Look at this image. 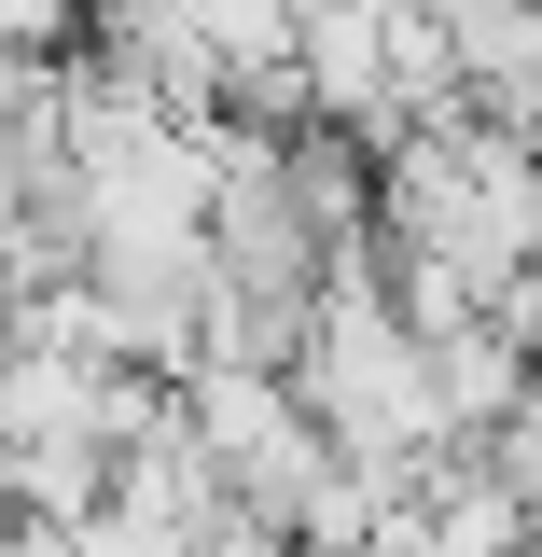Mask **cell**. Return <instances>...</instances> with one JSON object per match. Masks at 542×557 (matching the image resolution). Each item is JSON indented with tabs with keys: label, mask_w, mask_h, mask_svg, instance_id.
Returning a JSON list of instances; mask_svg holds the SVG:
<instances>
[{
	"label": "cell",
	"mask_w": 542,
	"mask_h": 557,
	"mask_svg": "<svg viewBox=\"0 0 542 557\" xmlns=\"http://www.w3.org/2000/svg\"><path fill=\"white\" fill-rule=\"evenodd\" d=\"M501 474H515V487H529V502H542V391H529V405H515V432H501Z\"/></svg>",
	"instance_id": "5b68a950"
},
{
	"label": "cell",
	"mask_w": 542,
	"mask_h": 557,
	"mask_svg": "<svg viewBox=\"0 0 542 557\" xmlns=\"http://www.w3.org/2000/svg\"><path fill=\"white\" fill-rule=\"evenodd\" d=\"M292 391L335 418V446L362 460V474L390 487H431L445 460H459V405H445V348H431V321L404 307V278H390V251H362V265L306 307V348H292Z\"/></svg>",
	"instance_id": "7a4b0ae2"
},
{
	"label": "cell",
	"mask_w": 542,
	"mask_h": 557,
	"mask_svg": "<svg viewBox=\"0 0 542 557\" xmlns=\"http://www.w3.org/2000/svg\"><path fill=\"white\" fill-rule=\"evenodd\" d=\"M376 237H390V278H404L417 321L501 307V293L542 265V139L487 126V112L404 126L376 153Z\"/></svg>",
	"instance_id": "6da1fadb"
},
{
	"label": "cell",
	"mask_w": 542,
	"mask_h": 557,
	"mask_svg": "<svg viewBox=\"0 0 542 557\" xmlns=\"http://www.w3.org/2000/svg\"><path fill=\"white\" fill-rule=\"evenodd\" d=\"M181 432L237 474V502H265V516H292V530H306V516L335 502V474H348L335 418L306 405L278 362H196V376H181Z\"/></svg>",
	"instance_id": "3957f363"
},
{
	"label": "cell",
	"mask_w": 542,
	"mask_h": 557,
	"mask_svg": "<svg viewBox=\"0 0 542 557\" xmlns=\"http://www.w3.org/2000/svg\"><path fill=\"white\" fill-rule=\"evenodd\" d=\"M0 42H14V70H56V57H84L98 28H84V0H0Z\"/></svg>",
	"instance_id": "277c9868"
}]
</instances>
